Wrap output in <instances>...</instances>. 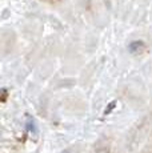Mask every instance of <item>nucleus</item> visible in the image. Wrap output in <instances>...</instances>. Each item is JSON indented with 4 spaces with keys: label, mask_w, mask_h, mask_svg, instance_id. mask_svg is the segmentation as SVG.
Returning a JSON list of instances; mask_svg holds the SVG:
<instances>
[{
    "label": "nucleus",
    "mask_w": 152,
    "mask_h": 153,
    "mask_svg": "<svg viewBox=\"0 0 152 153\" xmlns=\"http://www.w3.org/2000/svg\"><path fill=\"white\" fill-rule=\"evenodd\" d=\"M145 48H147V45H145V43L143 42V40H136V42H132L128 45V51L132 55L142 53V52L145 51Z\"/></svg>",
    "instance_id": "obj_1"
},
{
    "label": "nucleus",
    "mask_w": 152,
    "mask_h": 153,
    "mask_svg": "<svg viewBox=\"0 0 152 153\" xmlns=\"http://www.w3.org/2000/svg\"><path fill=\"white\" fill-rule=\"evenodd\" d=\"M27 128L30 132H36V126H35V121L32 117H28L27 119Z\"/></svg>",
    "instance_id": "obj_2"
},
{
    "label": "nucleus",
    "mask_w": 152,
    "mask_h": 153,
    "mask_svg": "<svg viewBox=\"0 0 152 153\" xmlns=\"http://www.w3.org/2000/svg\"><path fill=\"white\" fill-rule=\"evenodd\" d=\"M7 96H8V91L7 88H1V101L4 102L7 100Z\"/></svg>",
    "instance_id": "obj_3"
},
{
    "label": "nucleus",
    "mask_w": 152,
    "mask_h": 153,
    "mask_svg": "<svg viewBox=\"0 0 152 153\" xmlns=\"http://www.w3.org/2000/svg\"><path fill=\"white\" fill-rule=\"evenodd\" d=\"M115 105H116V101H112V102H111V104L108 105V108L106 109V112H104V114H108V113H110V112L112 111L113 108H115Z\"/></svg>",
    "instance_id": "obj_4"
},
{
    "label": "nucleus",
    "mask_w": 152,
    "mask_h": 153,
    "mask_svg": "<svg viewBox=\"0 0 152 153\" xmlns=\"http://www.w3.org/2000/svg\"><path fill=\"white\" fill-rule=\"evenodd\" d=\"M60 153H76L74 149H66V151H63V152H60Z\"/></svg>",
    "instance_id": "obj_5"
}]
</instances>
